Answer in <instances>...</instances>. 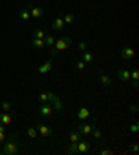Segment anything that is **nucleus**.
Returning <instances> with one entry per match:
<instances>
[{
    "instance_id": "obj_2",
    "label": "nucleus",
    "mask_w": 139,
    "mask_h": 155,
    "mask_svg": "<svg viewBox=\"0 0 139 155\" xmlns=\"http://www.w3.org/2000/svg\"><path fill=\"white\" fill-rule=\"evenodd\" d=\"M2 154L3 155H18L20 154V148H18V145L15 144V141L13 138H10L8 141L4 143Z\"/></svg>"
},
{
    "instance_id": "obj_23",
    "label": "nucleus",
    "mask_w": 139,
    "mask_h": 155,
    "mask_svg": "<svg viewBox=\"0 0 139 155\" xmlns=\"http://www.w3.org/2000/svg\"><path fill=\"white\" fill-rule=\"evenodd\" d=\"M67 152L68 154H78V145H77V143H71V145H68Z\"/></svg>"
},
{
    "instance_id": "obj_11",
    "label": "nucleus",
    "mask_w": 139,
    "mask_h": 155,
    "mask_svg": "<svg viewBox=\"0 0 139 155\" xmlns=\"http://www.w3.org/2000/svg\"><path fill=\"white\" fill-rule=\"evenodd\" d=\"M117 77L121 80V81H129V80H131V73L127 69H120L117 71Z\"/></svg>"
},
{
    "instance_id": "obj_10",
    "label": "nucleus",
    "mask_w": 139,
    "mask_h": 155,
    "mask_svg": "<svg viewBox=\"0 0 139 155\" xmlns=\"http://www.w3.org/2000/svg\"><path fill=\"white\" fill-rule=\"evenodd\" d=\"M77 117H78V120H81V122L86 120L88 117H89V109L86 108V106H82V108H79L78 113H77Z\"/></svg>"
},
{
    "instance_id": "obj_4",
    "label": "nucleus",
    "mask_w": 139,
    "mask_h": 155,
    "mask_svg": "<svg viewBox=\"0 0 139 155\" xmlns=\"http://www.w3.org/2000/svg\"><path fill=\"white\" fill-rule=\"evenodd\" d=\"M54 112V108L53 105L50 104V102H46V104H42L39 108V113L43 116V117H49L52 113Z\"/></svg>"
},
{
    "instance_id": "obj_1",
    "label": "nucleus",
    "mask_w": 139,
    "mask_h": 155,
    "mask_svg": "<svg viewBox=\"0 0 139 155\" xmlns=\"http://www.w3.org/2000/svg\"><path fill=\"white\" fill-rule=\"evenodd\" d=\"M71 42H72L71 38H68V36H65V35H61L58 39H56L54 46H52V51H50L52 56H56V54H57L60 51H64V49H67V48L71 45Z\"/></svg>"
},
{
    "instance_id": "obj_18",
    "label": "nucleus",
    "mask_w": 139,
    "mask_h": 155,
    "mask_svg": "<svg viewBox=\"0 0 139 155\" xmlns=\"http://www.w3.org/2000/svg\"><path fill=\"white\" fill-rule=\"evenodd\" d=\"M81 138H82V134L79 133L78 130H77V131H71V133H70V140H71V143H78Z\"/></svg>"
},
{
    "instance_id": "obj_33",
    "label": "nucleus",
    "mask_w": 139,
    "mask_h": 155,
    "mask_svg": "<svg viewBox=\"0 0 139 155\" xmlns=\"http://www.w3.org/2000/svg\"><path fill=\"white\" fill-rule=\"evenodd\" d=\"M99 154H100V155H110L111 151H110V150H100Z\"/></svg>"
},
{
    "instance_id": "obj_15",
    "label": "nucleus",
    "mask_w": 139,
    "mask_h": 155,
    "mask_svg": "<svg viewBox=\"0 0 139 155\" xmlns=\"http://www.w3.org/2000/svg\"><path fill=\"white\" fill-rule=\"evenodd\" d=\"M99 78H100V81H102V84H103V85H106V87L111 85V83H113L110 77L107 76V74H104V73H102L100 70H99Z\"/></svg>"
},
{
    "instance_id": "obj_31",
    "label": "nucleus",
    "mask_w": 139,
    "mask_h": 155,
    "mask_svg": "<svg viewBox=\"0 0 139 155\" xmlns=\"http://www.w3.org/2000/svg\"><path fill=\"white\" fill-rule=\"evenodd\" d=\"M138 123H134V124H132L131 127H129V130H131V133H136V131H138Z\"/></svg>"
},
{
    "instance_id": "obj_6",
    "label": "nucleus",
    "mask_w": 139,
    "mask_h": 155,
    "mask_svg": "<svg viewBox=\"0 0 139 155\" xmlns=\"http://www.w3.org/2000/svg\"><path fill=\"white\" fill-rule=\"evenodd\" d=\"M36 129H38V131H39V134L42 137H49V136H52V133H53V130L50 129L49 126H45L42 123H38V124H36Z\"/></svg>"
},
{
    "instance_id": "obj_35",
    "label": "nucleus",
    "mask_w": 139,
    "mask_h": 155,
    "mask_svg": "<svg viewBox=\"0 0 139 155\" xmlns=\"http://www.w3.org/2000/svg\"><path fill=\"white\" fill-rule=\"evenodd\" d=\"M0 131H2V133H6V124L0 123Z\"/></svg>"
},
{
    "instance_id": "obj_8",
    "label": "nucleus",
    "mask_w": 139,
    "mask_h": 155,
    "mask_svg": "<svg viewBox=\"0 0 139 155\" xmlns=\"http://www.w3.org/2000/svg\"><path fill=\"white\" fill-rule=\"evenodd\" d=\"M64 27V20H63V15H58L57 18H54L53 22H52V29L53 31H61Z\"/></svg>"
},
{
    "instance_id": "obj_32",
    "label": "nucleus",
    "mask_w": 139,
    "mask_h": 155,
    "mask_svg": "<svg viewBox=\"0 0 139 155\" xmlns=\"http://www.w3.org/2000/svg\"><path fill=\"white\" fill-rule=\"evenodd\" d=\"M132 154H138V144H132V148L129 150Z\"/></svg>"
},
{
    "instance_id": "obj_20",
    "label": "nucleus",
    "mask_w": 139,
    "mask_h": 155,
    "mask_svg": "<svg viewBox=\"0 0 139 155\" xmlns=\"http://www.w3.org/2000/svg\"><path fill=\"white\" fill-rule=\"evenodd\" d=\"M43 41H45V45L46 46H54V43H56V39H54V36L52 35H45V38H43Z\"/></svg>"
},
{
    "instance_id": "obj_19",
    "label": "nucleus",
    "mask_w": 139,
    "mask_h": 155,
    "mask_svg": "<svg viewBox=\"0 0 139 155\" xmlns=\"http://www.w3.org/2000/svg\"><path fill=\"white\" fill-rule=\"evenodd\" d=\"M31 43H32L36 49H42V48L46 46V45H45V41H43V39H38V38H32Z\"/></svg>"
},
{
    "instance_id": "obj_25",
    "label": "nucleus",
    "mask_w": 139,
    "mask_h": 155,
    "mask_svg": "<svg viewBox=\"0 0 139 155\" xmlns=\"http://www.w3.org/2000/svg\"><path fill=\"white\" fill-rule=\"evenodd\" d=\"M27 133H28V136H29L31 138H36V136H38V133H36V129H35V127H28Z\"/></svg>"
},
{
    "instance_id": "obj_3",
    "label": "nucleus",
    "mask_w": 139,
    "mask_h": 155,
    "mask_svg": "<svg viewBox=\"0 0 139 155\" xmlns=\"http://www.w3.org/2000/svg\"><path fill=\"white\" fill-rule=\"evenodd\" d=\"M47 97H49V102H50V104H53L54 110H57V112H60V113L64 110V108H63V105H61L60 99L57 98V95L53 94L52 91H49V92H47Z\"/></svg>"
},
{
    "instance_id": "obj_26",
    "label": "nucleus",
    "mask_w": 139,
    "mask_h": 155,
    "mask_svg": "<svg viewBox=\"0 0 139 155\" xmlns=\"http://www.w3.org/2000/svg\"><path fill=\"white\" fill-rule=\"evenodd\" d=\"M38 99L40 101V104H46V102H49V97H47V92L45 94V92H42V94H39V97H38Z\"/></svg>"
},
{
    "instance_id": "obj_12",
    "label": "nucleus",
    "mask_w": 139,
    "mask_h": 155,
    "mask_svg": "<svg viewBox=\"0 0 139 155\" xmlns=\"http://www.w3.org/2000/svg\"><path fill=\"white\" fill-rule=\"evenodd\" d=\"M52 67H53V60L50 59V60H47L46 63H43V64L40 66L38 71H39L40 74H46V73H49L50 70H52Z\"/></svg>"
},
{
    "instance_id": "obj_7",
    "label": "nucleus",
    "mask_w": 139,
    "mask_h": 155,
    "mask_svg": "<svg viewBox=\"0 0 139 155\" xmlns=\"http://www.w3.org/2000/svg\"><path fill=\"white\" fill-rule=\"evenodd\" d=\"M77 145H78V154H86V152L89 151L90 148V143L88 140H79L78 143H77Z\"/></svg>"
},
{
    "instance_id": "obj_14",
    "label": "nucleus",
    "mask_w": 139,
    "mask_h": 155,
    "mask_svg": "<svg viewBox=\"0 0 139 155\" xmlns=\"http://www.w3.org/2000/svg\"><path fill=\"white\" fill-rule=\"evenodd\" d=\"M131 80L134 81V84H132V87L134 88H138V80H139V70L138 69H132L131 71Z\"/></svg>"
},
{
    "instance_id": "obj_21",
    "label": "nucleus",
    "mask_w": 139,
    "mask_h": 155,
    "mask_svg": "<svg viewBox=\"0 0 139 155\" xmlns=\"http://www.w3.org/2000/svg\"><path fill=\"white\" fill-rule=\"evenodd\" d=\"M82 61L85 63H92L93 61V54L88 51H84V54H82Z\"/></svg>"
},
{
    "instance_id": "obj_28",
    "label": "nucleus",
    "mask_w": 139,
    "mask_h": 155,
    "mask_svg": "<svg viewBox=\"0 0 139 155\" xmlns=\"http://www.w3.org/2000/svg\"><path fill=\"white\" fill-rule=\"evenodd\" d=\"M90 133L93 134V137H95V138H100V137H102V133H100V130L97 129L96 126H93V129H92V131H90Z\"/></svg>"
},
{
    "instance_id": "obj_16",
    "label": "nucleus",
    "mask_w": 139,
    "mask_h": 155,
    "mask_svg": "<svg viewBox=\"0 0 139 155\" xmlns=\"http://www.w3.org/2000/svg\"><path fill=\"white\" fill-rule=\"evenodd\" d=\"M0 123H3L6 126H8L11 123V116L8 115L7 112H2L0 113Z\"/></svg>"
},
{
    "instance_id": "obj_9",
    "label": "nucleus",
    "mask_w": 139,
    "mask_h": 155,
    "mask_svg": "<svg viewBox=\"0 0 139 155\" xmlns=\"http://www.w3.org/2000/svg\"><path fill=\"white\" fill-rule=\"evenodd\" d=\"M28 10H29V13H31V15H32L33 18H40L43 15V8L42 7H35V6H32V4H29Z\"/></svg>"
},
{
    "instance_id": "obj_30",
    "label": "nucleus",
    "mask_w": 139,
    "mask_h": 155,
    "mask_svg": "<svg viewBox=\"0 0 139 155\" xmlns=\"http://www.w3.org/2000/svg\"><path fill=\"white\" fill-rule=\"evenodd\" d=\"M77 69L78 70H84L85 69V61H78V63H77Z\"/></svg>"
},
{
    "instance_id": "obj_24",
    "label": "nucleus",
    "mask_w": 139,
    "mask_h": 155,
    "mask_svg": "<svg viewBox=\"0 0 139 155\" xmlns=\"http://www.w3.org/2000/svg\"><path fill=\"white\" fill-rule=\"evenodd\" d=\"M45 35H46V34L43 32L42 29H35V31H33V34H32V38H38V39H43V38H45Z\"/></svg>"
},
{
    "instance_id": "obj_17",
    "label": "nucleus",
    "mask_w": 139,
    "mask_h": 155,
    "mask_svg": "<svg viewBox=\"0 0 139 155\" xmlns=\"http://www.w3.org/2000/svg\"><path fill=\"white\" fill-rule=\"evenodd\" d=\"M20 18H21L22 21H29L31 13H29L28 8H22V10H20Z\"/></svg>"
},
{
    "instance_id": "obj_34",
    "label": "nucleus",
    "mask_w": 139,
    "mask_h": 155,
    "mask_svg": "<svg viewBox=\"0 0 139 155\" xmlns=\"http://www.w3.org/2000/svg\"><path fill=\"white\" fill-rule=\"evenodd\" d=\"M4 140H6V134H4V133H2V131H0V144H3V143H4Z\"/></svg>"
},
{
    "instance_id": "obj_27",
    "label": "nucleus",
    "mask_w": 139,
    "mask_h": 155,
    "mask_svg": "<svg viewBox=\"0 0 139 155\" xmlns=\"http://www.w3.org/2000/svg\"><path fill=\"white\" fill-rule=\"evenodd\" d=\"M2 109H3V112H8L11 109V104L7 101H3L2 102Z\"/></svg>"
},
{
    "instance_id": "obj_13",
    "label": "nucleus",
    "mask_w": 139,
    "mask_h": 155,
    "mask_svg": "<svg viewBox=\"0 0 139 155\" xmlns=\"http://www.w3.org/2000/svg\"><path fill=\"white\" fill-rule=\"evenodd\" d=\"M93 126L92 124H88V123H81L78 126V131L84 136V134H90V131H92Z\"/></svg>"
},
{
    "instance_id": "obj_36",
    "label": "nucleus",
    "mask_w": 139,
    "mask_h": 155,
    "mask_svg": "<svg viewBox=\"0 0 139 155\" xmlns=\"http://www.w3.org/2000/svg\"><path fill=\"white\" fill-rule=\"evenodd\" d=\"M129 110H132V113H135L136 110H138V108H136V106H129Z\"/></svg>"
},
{
    "instance_id": "obj_22",
    "label": "nucleus",
    "mask_w": 139,
    "mask_h": 155,
    "mask_svg": "<svg viewBox=\"0 0 139 155\" xmlns=\"http://www.w3.org/2000/svg\"><path fill=\"white\" fill-rule=\"evenodd\" d=\"M63 20H64V24H72V22L75 21V14L68 13V14H65L64 17H63Z\"/></svg>"
},
{
    "instance_id": "obj_29",
    "label": "nucleus",
    "mask_w": 139,
    "mask_h": 155,
    "mask_svg": "<svg viewBox=\"0 0 139 155\" xmlns=\"http://www.w3.org/2000/svg\"><path fill=\"white\" fill-rule=\"evenodd\" d=\"M88 46H89V45H88V42H84V41H81V42L78 43V48L81 49L82 52H84V51H88Z\"/></svg>"
},
{
    "instance_id": "obj_5",
    "label": "nucleus",
    "mask_w": 139,
    "mask_h": 155,
    "mask_svg": "<svg viewBox=\"0 0 139 155\" xmlns=\"http://www.w3.org/2000/svg\"><path fill=\"white\" fill-rule=\"evenodd\" d=\"M134 54H135V51H134L132 48L124 46L121 49V53H120V56H121V59H124V60H131V59L134 58Z\"/></svg>"
}]
</instances>
